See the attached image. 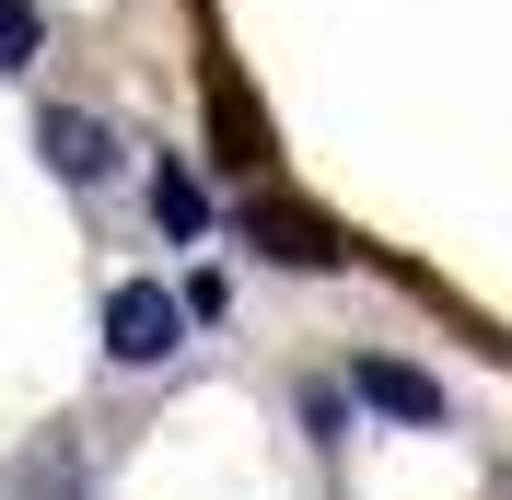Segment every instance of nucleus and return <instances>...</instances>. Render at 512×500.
<instances>
[{"label":"nucleus","mask_w":512,"mask_h":500,"mask_svg":"<svg viewBox=\"0 0 512 500\" xmlns=\"http://www.w3.org/2000/svg\"><path fill=\"white\" fill-rule=\"evenodd\" d=\"M187 349V303L163 280H128L117 303H105V361H128V373H152V361H175Z\"/></svg>","instance_id":"f257e3e1"},{"label":"nucleus","mask_w":512,"mask_h":500,"mask_svg":"<svg viewBox=\"0 0 512 500\" xmlns=\"http://www.w3.org/2000/svg\"><path fill=\"white\" fill-rule=\"evenodd\" d=\"M245 233H256V256H280V268H338V233H326L303 198H245Z\"/></svg>","instance_id":"f03ea898"},{"label":"nucleus","mask_w":512,"mask_h":500,"mask_svg":"<svg viewBox=\"0 0 512 500\" xmlns=\"http://www.w3.org/2000/svg\"><path fill=\"white\" fill-rule=\"evenodd\" d=\"M35 152L59 163L70 187H105V175H117V140H105V117H82V105H47V117H35Z\"/></svg>","instance_id":"7ed1b4c3"},{"label":"nucleus","mask_w":512,"mask_h":500,"mask_svg":"<svg viewBox=\"0 0 512 500\" xmlns=\"http://www.w3.org/2000/svg\"><path fill=\"white\" fill-rule=\"evenodd\" d=\"M350 396L384 407V419H408V431H443V384L408 373V361H350Z\"/></svg>","instance_id":"20e7f679"},{"label":"nucleus","mask_w":512,"mask_h":500,"mask_svg":"<svg viewBox=\"0 0 512 500\" xmlns=\"http://www.w3.org/2000/svg\"><path fill=\"white\" fill-rule=\"evenodd\" d=\"M152 221H163V233H210V198H198L187 163H163V175H152Z\"/></svg>","instance_id":"39448f33"},{"label":"nucleus","mask_w":512,"mask_h":500,"mask_svg":"<svg viewBox=\"0 0 512 500\" xmlns=\"http://www.w3.org/2000/svg\"><path fill=\"white\" fill-rule=\"evenodd\" d=\"M35 47H47V24H35V0H0V70H24Z\"/></svg>","instance_id":"423d86ee"}]
</instances>
